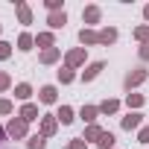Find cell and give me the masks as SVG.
I'll return each instance as SVG.
<instances>
[{
    "label": "cell",
    "instance_id": "1",
    "mask_svg": "<svg viewBox=\"0 0 149 149\" xmlns=\"http://www.w3.org/2000/svg\"><path fill=\"white\" fill-rule=\"evenodd\" d=\"M6 134H9L12 140H24V137H29V123L15 114V117H9V123H6Z\"/></svg>",
    "mask_w": 149,
    "mask_h": 149
},
{
    "label": "cell",
    "instance_id": "2",
    "mask_svg": "<svg viewBox=\"0 0 149 149\" xmlns=\"http://www.w3.org/2000/svg\"><path fill=\"white\" fill-rule=\"evenodd\" d=\"M146 79H149V70H146V67H134V70H129V73H126V79H123V88L132 94V91H134V88H140Z\"/></svg>",
    "mask_w": 149,
    "mask_h": 149
},
{
    "label": "cell",
    "instance_id": "3",
    "mask_svg": "<svg viewBox=\"0 0 149 149\" xmlns=\"http://www.w3.org/2000/svg\"><path fill=\"white\" fill-rule=\"evenodd\" d=\"M85 61H88V50H85V47H73V50H67V53H64V67L79 70Z\"/></svg>",
    "mask_w": 149,
    "mask_h": 149
},
{
    "label": "cell",
    "instance_id": "4",
    "mask_svg": "<svg viewBox=\"0 0 149 149\" xmlns=\"http://www.w3.org/2000/svg\"><path fill=\"white\" fill-rule=\"evenodd\" d=\"M56 132H58L56 114H41V120H38V134H41V137H53Z\"/></svg>",
    "mask_w": 149,
    "mask_h": 149
},
{
    "label": "cell",
    "instance_id": "5",
    "mask_svg": "<svg viewBox=\"0 0 149 149\" xmlns=\"http://www.w3.org/2000/svg\"><path fill=\"white\" fill-rule=\"evenodd\" d=\"M82 21H85V26H88V29H94V26L102 21V9H100L97 3L85 6V9H82Z\"/></svg>",
    "mask_w": 149,
    "mask_h": 149
},
{
    "label": "cell",
    "instance_id": "6",
    "mask_svg": "<svg viewBox=\"0 0 149 149\" xmlns=\"http://www.w3.org/2000/svg\"><path fill=\"white\" fill-rule=\"evenodd\" d=\"M120 126H123L126 132H140V129H143V114H140V111H129L126 117H120Z\"/></svg>",
    "mask_w": 149,
    "mask_h": 149
},
{
    "label": "cell",
    "instance_id": "7",
    "mask_svg": "<svg viewBox=\"0 0 149 149\" xmlns=\"http://www.w3.org/2000/svg\"><path fill=\"white\" fill-rule=\"evenodd\" d=\"M38 102L56 105V102H58V88H56V85H41V88H38Z\"/></svg>",
    "mask_w": 149,
    "mask_h": 149
},
{
    "label": "cell",
    "instance_id": "8",
    "mask_svg": "<svg viewBox=\"0 0 149 149\" xmlns=\"http://www.w3.org/2000/svg\"><path fill=\"white\" fill-rule=\"evenodd\" d=\"M15 15H18V24H24V26L32 24V9L26 0H15Z\"/></svg>",
    "mask_w": 149,
    "mask_h": 149
},
{
    "label": "cell",
    "instance_id": "9",
    "mask_svg": "<svg viewBox=\"0 0 149 149\" xmlns=\"http://www.w3.org/2000/svg\"><path fill=\"white\" fill-rule=\"evenodd\" d=\"M79 44L88 50V47H100V32L97 29H88V26H82L79 29Z\"/></svg>",
    "mask_w": 149,
    "mask_h": 149
},
{
    "label": "cell",
    "instance_id": "10",
    "mask_svg": "<svg viewBox=\"0 0 149 149\" xmlns=\"http://www.w3.org/2000/svg\"><path fill=\"white\" fill-rule=\"evenodd\" d=\"M18 117H21V120H26V123H35V120H41V111H38V105H35V102H24V105H21V111H18Z\"/></svg>",
    "mask_w": 149,
    "mask_h": 149
},
{
    "label": "cell",
    "instance_id": "11",
    "mask_svg": "<svg viewBox=\"0 0 149 149\" xmlns=\"http://www.w3.org/2000/svg\"><path fill=\"white\" fill-rule=\"evenodd\" d=\"M102 70H105V61H91V64H85V70H82V82H94Z\"/></svg>",
    "mask_w": 149,
    "mask_h": 149
},
{
    "label": "cell",
    "instance_id": "12",
    "mask_svg": "<svg viewBox=\"0 0 149 149\" xmlns=\"http://www.w3.org/2000/svg\"><path fill=\"white\" fill-rule=\"evenodd\" d=\"M117 38H120L117 26H105V29H100V47H111V44H117Z\"/></svg>",
    "mask_w": 149,
    "mask_h": 149
},
{
    "label": "cell",
    "instance_id": "13",
    "mask_svg": "<svg viewBox=\"0 0 149 149\" xmlns=\"http://www.w3.org/2000/svg\"><path fill=\"white\" fill-rule=\"evenodd\" d=\"M35 47H41V53L44 50H53L56 47V32H50V29L47 32H38L35 35Z\"/></svg>",
    "mask_w": 149,
    "mask_h": 149
},
{
    "label": "cell",
    "instance_id": "14",
    "mask_svg": "<svg viewBox=\"0 0 149 149\" xmlns=\"http://www.w3.org/2000/svg\"><path fill=\"white\" fill-rule=\"evenodd\" d=\"M56 120H58V126H70L73 120H76V111H73L70 105H58V111H56Z\"/></svg>",
    "mask_w": 149,
    "mask_h": 149
},
{
    "label": "cell",
    "instance_id": "15",
    "mask_svg": "<svg viewBox=\"0 0 149 149\" xmlns=\"http://www.w3.org/2000/svg\"><path fill=\"white\" fill-rule=\"evenodd\" d=\"M79 117L85 120V126H94L97 117H100V105H82L79 108Z\"/></svg>",
    "mask_w": 149,
    "mask_h": 149
},
{
    "label": "cell",
    "instance_id": "16",
    "mask_svg": "<svg viewBox=\"0 0 149 149\" xmlns=\"http://www.w3.org/2000/svg\"><path fill=\"white\" fill-rule=\"evenodd\" d=\"M47 24H50V32L64 29V24H67V12H53V15H47Z\"/></svg>",
    "mask_w": 149,
    "mask_h": 149
},
{
    "label": "cell",
    "instance_id": "17",
    "mask_svg": "<svg viewBox=\"0 0 149 149\" xmlns=\"http://www.w3.org/2000/svg\"><path fill=\"white\" fill-rule=\"evenodd\" d=\"M35 91H32V85L29 82H18L15 85V100H21V102H29V97H32Z\"/></svg>",
    "mask_w": 149,
    "mask_h": 149
},
{
    "label": "cell",
    "instance_id": "18",
    "mask_svg": "<svg viewBox=\"0 0 149 149\" xmlns=\"http://www.w3.org/2000/svg\"><path fill=\"white\" fill-rule=\"evenodd\" d=\"M143 102H146V97H143V94H137V91L126 94V105H129V111H140V108H143Z\"/></svg>",
    "mask_w": 149,
    "mask_h": 149
},
{
    "label": "cell",
    "instance_id": "19",
    "mask_svg": "<svg viewBox=\"0 0 149 149\" xmlns=\"http://www.w3.org/2000/svg\"><path fill=\"white\" fill-rule=\"evenodd\" d=\"M102 132H105V129H100L97 123H94V126H85V132H82V140H85V143H97V140L102 137Z\"/></svg>",
    "mask_w": 149,
    "mask_h": 149
},
{
    "label": "cell",
    "instance_id": "20",
    "mask_svg": "<svg viewBox=\"0 0 149 149\" xmlns=\"http://www.w3.org/2000/svg\"><path fill=\"white\" fill-rule=\"evenodd\" d=\"M56 79L61 85H70V82H76V70H73V67H58L56 70Z\"/></svg>",
    "mask_w": 149,
    "mask_h": 149
},
{
    "label": "cell",
    "instance_id": "21",
    "mask_svg": "<svg viewBox=\"0 0 149 149\" xmlns=\"http://www.w3.org/2000/svg\"><path fill=\"white\" fill-rule=\"evenodd\" d=\"M32 47H35V35H32V32H21V35H18V50H21V53H29Z\"/></svg>",
    "mask_w": 149,
    "mask_h": 149
},
{
    "label": "cell",
    "instance_id": "22",
    "mask_svg": "<svg viewBox=\"0 0 149 149\" xmlns=\"http://www.w3.org/2000/svg\"><path fill=\"white\" fill-rule=\"evenodd\" d=\"M120 105H123L120 100L108 97V100H102V102H100V114H117V111H120Z\"/></svg>",
    "mask_w": 149,
    "mask_h": 149
},
{
    "label": "cell",
    "instance_id": "23",
    "mask_svg": "<svg viewBox=\"0 0 149 149\" xmlns=\"http://www.w3.org/2000/svg\"><path fill=\"white\" fill-rule=\"evenodd\" d=\"M58 58H61V50H58V47H53V50H44V53L38 56V61H41V64H56Z\"/></svg>",
    "mask_w": 149,
    "mask_h": 149
},
{
    "label": "cell",
    "instance_id": "24",
    "mask_svg": "<svg viewBox=\"0 0 149 149\" xmlns=\"http://www.w3.org/2000/svg\"><path fill=\"white\" fill-rule=\"evenodd\" d=\"M114 143H117V137H114V132H102V137L97 140V146H100V149H117Z\"/></svg>",
    "mask_w": 149,
    "mask_h": 149
},
{
    "label": "cell",
    "instance_id": "25",
    "mask_svg": "<svg viewBox=\"0 0 149 149\" xmlns=\"http://www.w3.org/2000/svg\"><path fill=\"white\" fill-rule=\"evenodd\" d=\"M132 35H134V41H140V44H149V24H140V26H134V29H132Z\"/></svg>",
    "mask_w": 149,
    "mask_h": 149
},
{
    "label": "cell",
    "instance_id": "26",
    "mask_svg": "<svg viewBox=\"0 0 149 149\" xmlns=\"http://www.w3.org/2000/svg\"><path fill=\"white\" fill-rule=\"evenodd\" d=\"M26 149H47V137H41V134H29V137H26Z\"/></svg>",
    "mask_w": 149,
    "mask_h": 149
},
{
    "label": "cell",
    "instance_id": "27",
    "mask_svg": "<svg viewBox=\"0 0 149 149\" xmlns=\"http://www.w3.org/2000/svg\"><path fill=\"white\" fill-rule=\"evenodd\" d=\"M9 114H15V102L6 100V97H0V117H9Z\"/></svg>",
    "mask_w": 149,
    "mask_h": 149
},
{
    "label": "cell",
    "instance_id": "28",
    "mask_svg": "<svg viewBox=\"0 0 149 149\" xmlns=\"http://www.w3.org/2000/svg\"><path fill=\"white\" fill-rule=\"evenodd\" d=\"M44 6H47L50 15L53 12H64V0H44Z\"/></svg>",
    "mask_w": 149,
    "mask_h": 149
},
{
    "label": "cell",
    "instance_id": "29",
    "mask_svg": "<svg viewBox=\"0 0 149 149\" xmlns=\"http://www.w3.org/2000/svg\"><path fill=\"white\" fill-rule=\"evenodd\" d=\"M9 88H12V76H9L6 70H0V94H6Z\"/></svg>",
    "mask_w": 149,
    "mask_h": 149
},
{
    "label": "cell",
    "instance_id": "30",
    "mask_svg": "<svg viewBox=\"0 0 149 149\" xmlns=\"http://www.w3.org/2000/svg\"><path fill=\"white\" fill-rule=\"evenodd\" d=\"M12 47H15V44H9V41H0V61L12 58Z\"/></svg>",
    "mask_w": 149,
    "mask_h": 149
},
{
    "label": "cell",
    "instance_id": "31",
    "mask_svg": "<svg viewBox=\"0 0 149 149\" xmlns=\"http://www.w3.org/2000/svg\"><path fill=\"white\" fill-rule=\"evenodd\" d=\"M67 149H88V143H85L82 137H73V140L67 143Z\"/></svg>",
    "mask_w": 149,
    "mask_h": 149
},
{
    "label": "cell",
    "instance_id": "32",
    "mask_svg": "<svg viewBox=\"0 0 149 149\" xmlns=\"http://www.w3.org/2000/svg\"><path fill=\"white\" fill-rule=\"evenodd\" d=\"M137 143H146V146H149V126H143V129L137 132Z\"/></svg>",
    "mask_w": 149,
    "mask_h": 149
},
{
    "label": "cell",
    "instance_id": "33",
    "mask_svg": "<svg viewBox=\"0 0 149 149\" xmlns=\"http://www.w3.org/2000/svg\"><path fill=\"white\" fill-rule=\"evenodd\" d=\"M137 58H140V61H149V44H140V50H137Z\"/></svg>",
    "mask_w": 149,
    "mask_h": 149
},
{
    "label": "cell",
    "instance_id": "34",
    "mask_svg": "<svg viewBox=\"0 0 149 149\" xmlns=\"http://www.w3.org/2000/svg\"><path fill=\"white\" fill-rule=\"evenodd\" d=\"M143 18H146V24H149V3L143 6Z\"/></svg>",
    "mask_w": 149,
    "mask_h": 149
},
{
    "label": "cell",
    "instance_id": "35",
    "mask_svg": "<svg viewBox=\"0 0 149 149\" xmlns=\"http://www.w3.org/2000/svg\"><path fill=\"white\" fill-rule=\"evenodd\" d=\"M6 137H9V134H6V129H0V143H3Z\"/></svg>",
    "mask_w": 149,
    "mask_h": 149
},
{
    "label": "cell",
    "instance_id": "36",
    "mask_svg": "<svg viewBox=\"0 0 149 149\" xmlns=\"http://www.w3.org/2000/svg\"><path fill=\"white\" fill-rule=\"evenodd\" d=\"M0 32H3V24H0Z\"/></svg>",
    "mask_w": 149,
    "mask_h": 149
}]
</instances>
